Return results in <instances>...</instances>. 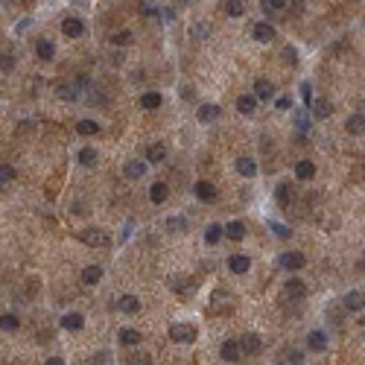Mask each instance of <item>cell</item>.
<instances>
[{
  "instance_id": "cell-1",
  "label": "cell",
  "mask_w": 365,
  "mask_h": 365,
  "mask_svg": "<svg viewBox=\"0 0 365 365\" xmlns=\"http://www.w3.org/2000/svg\"><path fill=\"white\" fill-rule=\"evenodd\" d=\"M170 339L181 342V345H190V342H196V327H193V324H184V321L170 324Z\"/></svg>"
},
{
  "instance_id": "cell-2",
  "label": "cell",
  "mask_w": 365,
  "mask_h": 365,
  "mask_svg": "<svg viewBox=\"0 0 365 365\" xmlns=\"http://www.w3.org/2000/svg\"><path fill=\"white\" fill-rule=\"evenodd\" d=\"M79 240H82L85 246H94V248H106L108 243H111L106 231H96V228H88V231H82V234H79Z\"/></svg>"
},
{
  "instance_id": "cell-3",
  "label": "cell",
  "mask_w": 365,
  "mask_h": 365,
  "mask_svg": "<svg viewBox=\"0 0 365 365\" xmlns=\"http://www.w3.org/2000/svg\"><path fill=\"white\" fill-rule=\"evenodd\" d=\"M304 263H307V257L301 254V251H283L281 254V266L283 269H289V272L304 269Z\"/></svg>"
},
{
  "instance_id": "cell-4",
  "label": "cell",
  "mask_w": 365,
  "mask_h": 365,
  "mask_svg": "<svg viewBox=\"0 0 365 365\" xmlns=\"http://www.w3.org/2000/svg\"><path fill=\"white\" fill-rule=\"evenodd\" d=\"M219 9H222V15H228V18H243V15H246V0H222Z\"/></svg>"
},
{
  "instance_id": "cell-5",
  "label": "cell",
  "mask_w": 365,
  "mask_h": 365,
  "mask_svg": "<svg viewBox=\"0 0 365 365\" xmlns=\"http://www.w3.org/2000/svg\"><path fill=\"white\" fill-rule=\"evenodd\" d=\"M310 114L318 120H327L330 114H333V103H330V99H313V103H310Z\"/></svg>"
},
{
  "instance_id": "cell-6",
  "label": "cell",
  "mask_w": 365,
  "mask_h": 365,
  "mask_svg": "<svg viewBox=\"0 0 365 365\" xmlns=\"http://www.w3.org/2000/svg\"><path fill=\"white\" fill-rule=\"evenodd\" d=\"M61 32H64L68 38H79L85 32V24L79 21V18H64V21H61Z\"/></svg>"
},
{
  "instance_id": "cell-7",
  "label": "cell",
  "mask_w": 365,
  "mask_h": 365,
  "mask_svg": "<svg viewBox=\"0 0 365 365\" xmlns=\"http://www.w3.org/2000/svg\"><path fill=\"white\" fill-rule=\"evenodd\" d=\"M193 193H196V199H202V202L216 199V187H213L211 181H196V184H193Z\"/></svg>"
},
{
  "instance_id": "cell-8",
  "label": "cell",
  "mask_w": 365,
  "mask_h": 365,
  "mask_svg": "<svg viewBox=\"0 0 365 365\" xmlns=\"http://www.w3.org/2000/svg\"><path fill=\"white\" fill-rule=\"evenodd\" d=\"M254 38H257L260 44H269V41H275V26L266 24V21H260V24H254Z\"/></svg>"
},
{
  "instance_id": "cell-9",
  "label": "cell",
  "mask_w": 365,
  "mask_h": 365,
  "mask_svg": "<svg viewBox=\"0 0 365 365\" xmlns=\"http://www.w3.org/2000/svg\"><path fill=\"white\" fill-rule=\"evenodd\" d=\"M228 269L234 272V275H243V272L251 269V260H248L246 254H231V257H228Z\"/></svg>"
},
{
  "instance_id": "cell-10",
  "label": "cell",
  "mask_w": 365,
  "mask_h": 365,
  "mask_svg": "<svg viewBox=\"0 0 365 365\" xmlns=\"http://www.w3.org/2000/svg\"><path fill=\"white\" fill-rule=\"evenodd\" d=\"M237 345H240V353H257L260 351V336L257 333H246Z\"/></svg>"
},
{
  "instance_id": "cell-11",
  "label": "cell",
  "mask_w": 365,
  "mask_h": 365,
  "mask_svg": "<svg viewBox=\"0 0 365 365\" xmlns=\"http://www.w3.org/2000/svg\"><path fill=\"white\" fill-rule=\"evenodd\" d=\"M362 307H365V298L359 289H353V292L345 295V310H351V313H362Z\"/></svg>"
},
{
  "instance_id": "cell-12",
  "label": "cell",
  "mask_w": 365,
  "mask_h": 365,
  "mask_svg": "<svg viewBox=\"0 0 365 365\" xmlns=\"http://www.w3.org/2000/svg\"><path fill=\"white\" fill-rule=\"evenodd\" d=\"M167 196H170V187H167L164 181H155L152 187H149V199H152V205H164Z\"/></svg>"
},
{
  "instance_id": "cell-13",
  "label": "cell",
  "mask_w": 365,
  "mask_h": 365,
  "mask_svg": "<svg viewBox=\"0 0 365 365\" xmlns=\"http://www.w3.org/2000/svg\"><path fill=\"white\" fill-rule=\"evenodd\" d=\"M295 178H301V181L316 178V164H313V161H298V164H295Z\"/></svg>"
},
{
  "instance_id": "cell-14",
  "label": "cell",
  "mask_w": 365,
  "mask_h": 365,
  "mask_svg": "<svg viewBox=\"0 0 365 365\" xmlns=\"http://www.w3.org/2000/svg\"><path fill=\"white\" fill-rule=\"evenodd\" d=\"M283 289H286V295H289V298H304V295H307V283L298 281V278H289Z\"/></svg>"
},
{
  "instance_id": "cell-15",
  "label": "cell",
  "mask_w": 365,
  "mask_h": 365,
  "mask_svg": "<svg viewBox=\"0 0 365 365\" xmlns=\"http://www.w3.org/2000/svg\"><path fill=\"white\" fill-rule=\"evenodd\" d=\"M275 96V88H272L269 79H257L254 82V99H272Z\"/></svg>"
},
{
  "instance_id": "cell-16",
  "label": "cell",
  "mask_w": 365,
  "mask_h": 365,
  "mask_svg": "<svg viewBox=\"0 0 365 365\" xmlns=\"http://www.w3.org/2000/svg\"><path fill=\"white\" fill-rule=\"evenodd\" d=\"M219 353H222L225 362H237L243 353H240V345L237 342H222V348H219Z\"/></svg>"
},
{
  "instance_id": "cell-17",
  "label": "cell",
  "mask_w": 365,
  "mask_h": 365,
  "mask_svg": "<svg viewBox=\"0 0 365 365\" xmlns=\"http://www.w3.org/2000/svg\"><path fill=\"white\" fill-rule=\"evenodd\" d=\"M36 53H38V59H41V61H50L53 56H56V47H53V41H50V38H41V41L36 44Z\"/></svg>"
},
{
  "instance_id": "cell-18",
  "label": "cell",
  "mask_w": 365,
  "mask_h": 365,
  "mask_svg": "<svg viewBox=\"0 0 365 365\" xmlns=\"http://www.w3.org/2000/svg\"><path fill=\"white\" fill-rule=\"evenodd\" d=\"M307 345H310V351H324V348H327V336H324L321 330H313V333L307 336Z\"/></svg>"
},
{
  "instance_id": "cell-19",
  "label": "cell",
  "mask_w": 365,
  "mask_h": 365,
  "mask_svg": "<svg viewBox=\"0 0 365 365\" xmlns=\"http://www.w3.org/2000/svg\"><path fill=\"white\" fill-rule=\"evenodd\" d=\"M146 158H149V164H161L167 158V146L164 143H152V146L146 149Z\"/></svg>"
},
{
  "instance_id": "cell-20",
  "label": "cell",
  "mask_w": 365,
  "mask_h": 365,
  "mask_svg": "<svg viewBox=\"0 0 365 365\" xmlns=\"http://www.w3.org/2000/svg\"><path fill=\"white\" fill-rule=\"evenodd\" d=\"M254 106H257V99H254V96L251 94H246V96H240V99H237V111H240V114H254Z\"/></svg>"
},
{
  "instance_id": "cell-21",
  "label": "cell",
  "mask_w": 365,
  "mask_h": 365,
  "mask_svg": "<svg viewBox=\"0 0 365 365\" xmlns=\"http://www.w3.org/2000/svg\"><path fill=\"white\" fill-rule=\"evenodd\" d=\"M199 120L202 123H213V120H219V108L213 106V103H205L199 108Z\"/></svg>"
},
{
  "instance_id": "cell-22",
  "label": "cell",
  "mask_w": 365,
  "mask_h": 365,
  "mask_svg": "<svg viewBox=\"0 0 365 365\" xmlns=\"http://www.w3.org/2000/svg\"><path fill=\"white\" fill-rule=\"evenodd\" d=\"M103 281V269L99 266H88V269H82V283H88V286H94V283Z\"/></svg>"
},
{
  "instance_id": "cell-23",
  "label": "cell",
  "mask_w": 365,
  "mask_h": 365,
  "mask_svg": "<svg viewBox=\"0 0 365 365\" xmlns=\"http://www.w3.org/2000/svg\"><path fill=\"white\" fill-rule=\"evenodd\" d=\"M123 173H126V178H131V181H135V178H143V173H146V164H143V161H129Z\"/></svg>"
},
{
  "instance_id": "cell-24",
  "label": "cell",
  "mask_w": 365,
  "mask_h": 365,
  "mask_svg": "<svg viewBox=\"0 0 365 365\" xmlns=\"http://www.w3.org/2000/svg\"><path fill=\"white\" fill-rule=\"evenodd\" d=\"M161 103H164V99H161V94H158V91H146V94L141 96V106L146 108V111H152V108H158Z\"/></svg>"
},
{
  "instance_id": "cell-25",
  "label": "cell",
  "mask_w": 365,
  "mask_h": 365,
  "mask_svg": "<svg viewBox=\"0 0 365 365\" xmlns=\"http://www.w3.org/2000/svg\"><path fill=\"white\" fill-rule=\"evenodd\" d=\"M82 324H85V318L79 313H68V316L61 318V327L64 330H82Z\"/></svg>"
},
{
  "instance_id": "cell-26",
  "label": "cell",
  "mask_w": 365,
  "mask_h": 365,
  "mask_svg": "<svg viewBox=\"0 0 365 365\" xmlns=\"http://www.w3.org/2000/svg\"><path fill=\"white\" fill-rule=\"evenodd\" d=\"M237 173L246 176V178H251L254 173H257V164H254L251 158H240V161H237Z\"/></svg>"
},
{
  "instance_id": "cell-27",
  "label": "cell",
  "mask_w": 365,
  "mask_h": 365,
  "mask_svg": "<svg viewBox=\"0 0 365 365\" xmlns=\"http://www.w3.org/2000/svg\"><path fill=\"white\" fill-rule=\"evenodd\" d=\"M120 342H123L126 348H135V345L141 342V333H138V330H131V327H123V330H120Z\"/></svg>"
},
{
  "instance_id": "cell-28",
  "label": "cell",
  "mask_w": 365,
  "mask_h": 365,
  "mask_svg": "<svg viewBox=\"0 0 365 365\" xmlns=\"http://www.w3.org/2000/svg\"><path fill=\"white\" fill-rule=\"evenodd\" d=\"M120 310H123V313H138V310H141V301H138L135 295H123V298H120Z\"/></svg>"
},
{
  "instance_id": "cell-29",
  "label": "cell",
  "mask_w": 365,
  "mask_h": 365,
  "mask_svg": "<svg viewBox=\"0 0 365 365\" xmlns=\"http://www.w3.org/2000/svg\"><path fill=\"white\" fill-rule=\"evenodd\" d=\"M362 129H365V117H362V111H356V114L348 120V131H351V135H362Z\"/></svg>"
},
{
  "instance_id": "cell-30",
  "label": "cell",
  "mask_w": 365,
  "mask_h": 365,
  "mask_svg": "<svg viewBox=\"0 0 365 365\" xmlns=\"http://www.w3.org/2000/svg\"><path fill=\"white\" fill-rule=\"evenodd\" d=\"M222 225H208V231H205V240H208V246H216L219 240H222Z\"/></svg>"
},
{
  "instance_id": "cell-31",
  "label": "cell",
  "mask_w": 365,
  "mask_h": 365,
  "mask_svg": "<svg viewBox=\"0 0 365 365\" xmlns=\"http://www.w3.org/2000/svg\"><path fill=\"white\" fill-rule=\"evenodd\" d=\"M222 231L231 237V240H243V237H246V225L243 222H228V228H222Z\"/></svg>"
},
{
  "instance_id": "cell-32",
  "label": "cell",
  "mask_w": 365,
  "mask_h": 365,
  "mask_svg": "<svg viewBox=\"0 0 365 365\" xmlns=\"http://www.w3.org/2000/svg\"><path fill=\"white\" fill-rule=\"evenodd\" d=\"M76 131H79V135H99V123H94V120H79Z\"/></svg>"
},
{
  "instance_id": "cell-33",
  "label": "cell",
  "mask_w": 365,
  "mask_h": 365,
  "mask_svg": "<svg viewBox=\"0 0 365 365\" xmlns=\"http://www.w3.org/2000/svg\"><path fill=\"white\" fill-rule=\"evenodd\" d=\"M56 94H59L61 99H76V96H79V88H76V85H59Z\"/></svg>"
},
{
  "instance_id": "cell-34",
  "label": "cell",
  "mask_w": 365,
  "mask_h": 365,
  "mask_svg": "<svg viewBox=\"0 0 365 365\" xmlns=\"http://www.w3.org/2000/svg\"><path fill=\"white\" fill-rule=\"evenodd\" d=\"M283 6H286V0H263V12L269 15V18L278 12V9H283Z\"/></svg>"
},
{
  "instance_id": "cell-35",
  "label": "cell",
  "mask_w": 365,
  "mask_h": 365,
  "mask_svg": "<svg viewBox=\"0 0 365 365\" xmlns=\"http://www.w3.org/2000/svg\"><path fill=\"white\" fill-rule=\"evenodd\" d=\"M111 41H114L117 47H126V44H131V32H129V29H120V32L111 36Z\"/></svg>"
},
{
  "instance_id": "cell-36",
  "label": "cell",
  "mask_w": 365,
  "mask_h": 365,
  "mask_svg": "<svg viewBox=\"0 0 365 365\" xmlns=\"http://www.w3.org/2000/svg\"><path fill=\"white\" fill-rule=\"evenodd\" d=\"M76 158H79V164H85V167H91L96 161V152L94 149H91V146H88V149H79V155H76Z\"/></svg>"
},
{
  "instance_id": "cell-37",
  "label": "cell",
  "mask_w": 365,
  "mask_h": 365,
  "mask_svg": "<svg viewBox=\"0 0 365 365\" xmlns=\"http://www.w3.org/2000/svg\"><path fill=\"white\" fill-rule=\"evenodd\" d=\"M0 327H3V330H15V327H18V316L3 313V316H0Z\"/></svg>"
},
{
  "instance_id": "cell-38",
  "label": "cell",
  "mask_w": 365,
  "mask_h": 365,
  "mask_svg": "<svg viewBox=\"0 0 365 365\" xmlns=\"http://www.w3.org/2000/svg\"><path fill=\"white\" fill-rule=\"evenodd\" d=\"M12 178H15V170H12V167H6V164H3V167H0V184H9Z\"/></svg>"
},
{
  "instance_id": "cell-39",
  "label": "cell",
  "mask_w": 365,
  "mask_h": 365,
  "mask_svg": "<svg viewBox=\"0 0 365 365\" xmlns=\"http://www.w3.org/2000/svg\"><path fill=\"white\" fill-rule=\"evenodd\" d=\"M269 228H272L278 237H281V240H286V237H289V228H286L283 222H269Z\"/></svg>"
},
{
  "instance_id": "cell-40",
  "label": "cell",
  "mask_w": 365,
  "mask_h": 365,
  "mask_svg": "<svg viewBox=\"0 0 365 365\" xmlns=\"http://www.w3.org/2000/svg\"><path fill=\"white\" fill-rule=\"evenodd\" d=\"M167 228H170V231H184V219H181V216H170V219H167Z\"/></svg>"
},
{
  "instance_id": "cell-41",
  "label": "cell",
  "mask_w": 365,
  "mask_h": 365,
  "mask_svg": "<svg viewBox=\"0 0 365 365\" xmlns=\"http://www.w3.org/2000/svg\"><path fill=\"white\" fill-rule=\"evenodd\" d=\"M283 59H286V64H298V50L295 47H283Z\"/></svg>"
},
{
  "instance_id": "cell-42",
  "label": "cell",
  "mask_w": 365,
  "mask_h": 365,
  "mask_svg": "<svg viewBox=\"0 0 365 365\" xmlns=\"http://www.w3.org/2000/svg\"><path fill=\"white\" fill-rule=\"evenodd\" d=\"M289 196H292V193H289V184H281V187H278V199H281L283 208L289 205Z\"/></svg>"
},
{
  "instance_id": "cell-43",
  "label": "cell",
  "mask_w": 365,
  "mask_h": 365,
  "mask_svg": "<svg viewBox=\"0 0 365 365\" xmlns=\"http://www.w3.org/2000/svg\"><path fill=\"white\" fill-rule=\"evenodd\" d=\"M193 36H196V38H208V36H211V26H208V24H196V26H193Z\"/></svg>"
},
{
  "instance_id": "cell-44",
  "label": "cell",
  "mask_w": 365,
  "mask_h": 365,
  "mask_svg": "<svg viewBox=\"0 0 365 365\" xmlns=\"http://www.w3.org/2000/svg\"><path fill=\"white\" fill-rule=\"evenodd\" d=\"M129 365H152V362H149V356H146V353H138V356H131V359H129Z\"/></svg>"
},
{
  "instance_id": "cell-45",
  "label": "cell",
  "mask_w": 365,
  "mask_h": 365,
  "mask_svg": "<svg viewBox=\"0 0 365 365\" xmlns=\"http://www.w3.org/2000/svg\"><path fill=\"white\" fill-rule=\"evenodd\" d=\"M275 106L281 108V111H289V108H292V99H289V96H278V103H275Z\"/></svg>"
},
{
  "instance_id": "cell-46",
  "label": "cell",
  "mask_w": 365,
  "mask_h": 365,
  "mask_svg": "<svg viewBox=\"0 0 365 365\" xmlns=\"http://www.w3.org/2000/svg\"><path fill=\"white\" fill-rule=\"evenodd\" d=\"M12 64H15L12 56H0V71H12Z\"/></svg>"
},
{
  "instance_id": "cell-47",
  "label": "cell",
  "mask_w": 365,
  "mask_h": 365,
  "mask_svg": "<svg viewBox=\"0 0 365 365\" xmlns=\"http://www.w3.org/2000/svg\"><path fill=\"white\" fill-rule=\"evenodd\" d=\"M301 96H304V103H307V106L313 103V94H310V85H301Z\"/></svg>"
},
{
  "instance_id": "cell-48",
  "label": "cell",
  "mask_w": 365,
  "mask_h": 365,
  "mask_svg": "<svg viewBox=\"0 0 365 365\" xmlns=\"http://www.w3.org/2000/svg\"><path fill=\"white\" fill-rule=\"evenodd\" d=\"M143 15H146V18H155V15H158V9H155V6H149V3H146V6H143Z\"/></svg>"
},
{
  "instance_id": "cell-49",
  "label": "cell",
  "mask_w": 365,
  "mask_h": 365,
  "mask_svg": "<svg viewBox=\"0 0 365 365\" xmlns=\"http://www.w3.org/2000/svg\"><path fill=\"white\" fill-rule=\"evenodd\" d=\"M44 365H64V362H61L59 356H53V359H47V362H44Z\"/></svg>"
}]
</instances>
